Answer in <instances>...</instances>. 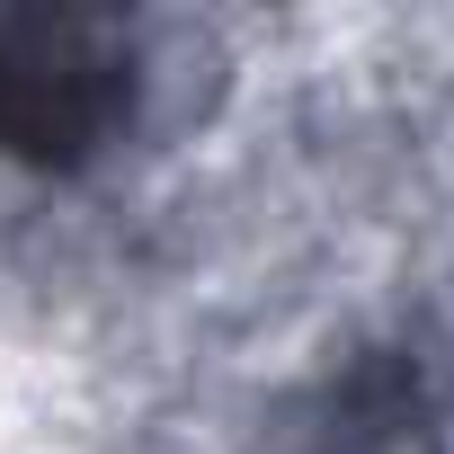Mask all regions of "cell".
Returning a JSON list of instances; mask_svg holds the SVG:
<instances>
[{"label":"cell","instance_id":"1","mask_svg":"<svg viewBox=\"0 0 454 454\" xmlns=\"http://www.w3.org/2000/svg\"><path fill=\"white\" fill-rule=\"evenodd\" d=\"M116 116V63L90 54V27L19 19L0 27V134L19 152H72Z\"/></svg>","mask_w":454,"mask_h":454}]
</instances>
